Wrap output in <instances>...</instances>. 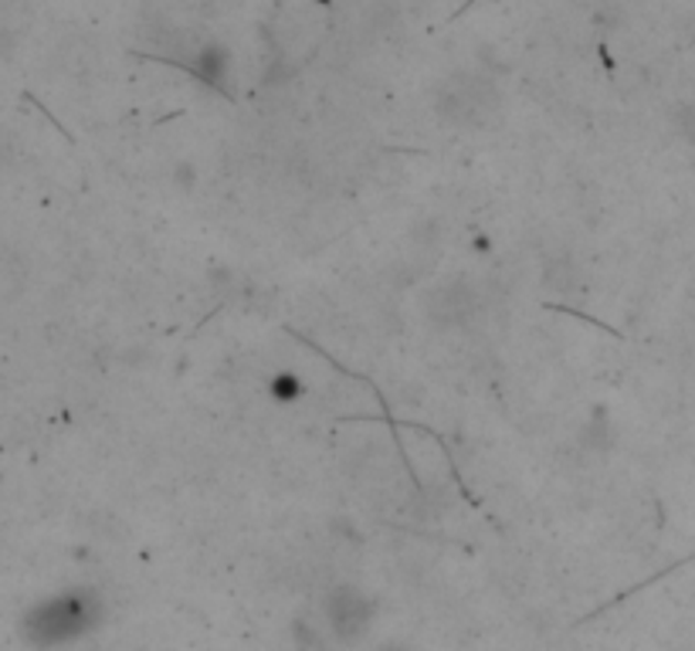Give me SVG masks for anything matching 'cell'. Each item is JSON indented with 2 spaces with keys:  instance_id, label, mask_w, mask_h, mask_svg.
<instances>
[{
  "instance_id": "7a4b0ae2",
  "label": "cell",
  "mask_w": 695,
  "mask_h": 651,
  "mask_svg": "<svg viewBox=\"0 0 695 651\" xmlns=\"http://www.w3.org/2000/svg\"><path fill=\"white\" fill-rule=\"evenodd\" d=\"M326 618H329V628L343 641H354V638H360L370 628L373 604L357 587H336L326 597Z\"/></svg>"
},
{
  "instance_id": "6da1fadb",
  "label": "cell",
  "mask_w": 695,
  "mask_h": 651,
  "mask_svg": "<svg viewBox=\"0 0 695 651\" xmlns=\"http://www.w3.org/2000/svg\"><path fill=\"white\" fill-rule=\"evenodd\" d=\"M102 615V604L96 594H68L48 607H41L37 618H34V628L41 631V638L45 641H68V638H78L85 634L89 628H96Z\"/></svg>"
},
{
  "instance_id": "3957f363",
  "label": "cell",
  "mask_w": 695,
  "mask_h": 651,
  "mask_svg": "<svg viewBox=\"0 0 695 651\" xmlns=\"http://www.w3.org/2000/svg\"><path fill=\"white\" fill-rule=\"evenodd\" d=\"M394 651H398V648H394Z\"/></svg>"
}]
</instances>
